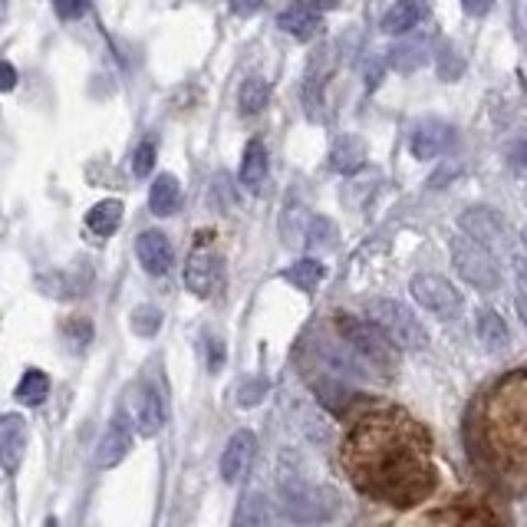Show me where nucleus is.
I'll return each instance as SVG.
<instances>
[{"label":"nucleus","mask_w":527,"mask_h":527,"mask_svg":"<svg viewBox=\"0 0 527 527\" xmlns=\"http://www.w3.org/2000/svg\"><path fill=\"white\" fill-rule=\"evenodd\" d=\"M277 508L284 511L287 521L313 527V524H327L340 514V495L327 485H317V481L284 472L277 478Z\"/></svg>","instance_id":"obj_1"},{"label":"nucleus","mask_w":527,"mask_h":527,"mask_svg":"<svg viewBox=\"0 0 527 527\" xmlns=\"http://www.w3.org/2000/svg\"><path fill=\"white\" fill-rule=\"evenodd\" d=\"M366 317H369V323H376V327L389 336L392 346H402V350H422V346L429 343V333H425L422 320L406 304H399V300H389V297L369 300Z\"/></svg>","instance_id":"obj_2"},{"label":"nucleus","mask_w":527,"mask_h":527,"mask_svg":"<svg viewBox=\"0 0 527 527\" xmlns=\"http://www.w3.org/2000/svg\"><path fill=\"white\" fill-rule=\"evenodd\" d=\"M336 330H340L343 343H350V350L360 356V363L379 373H392L396 366V353H392L389 336L376 327V323L360 317H336Z\"/></svg>","instance_id":"obj_3"},{"label":"nucleus","mask_w":527,"mask_h":527,"mask_svg":"<svg viewBox=\"0 0 527 527\" xmlns=\"http://www.w3.org/2000/svg\"><path fill=\"white\" fill-rule=\"evenodd\" d=\"M448 251H452V264L455 271L462 274V280H468L475 290H495L498 280H501V271L495 264V254L488 248H481L478 241H472L468 234H455L452 241H448Z\"/></svg>","instance_id":"obj_4"},{"label":"nucleus","mask_w":527,"mask_h":527,"mask_svg":"<svg viewBox=\"0 0 527 527\" xmlns=\"http://www.w3.org/2000/svg\"><path fill=\"white\" fill-rule=\"evenodd\" d=\"M409 287H412V297H416V304L422 310L435 313L439 320H455L458 313H462V307H465L462 294H458V290L448 284L445 277H439V274H416Z\"/></svg>","instance_id":"obj_5"},{"label":"nucleus","mask_w":527,"mask_h":527,"mask_svg":"<svg viewBox=\"0 0 527 527\" xmlns=\"http://www.w3.org/2000/svg\"><path fill=\"white\" fill-rule=\"evenodd\" d=\"M458 228L468 234L472 241H478L481 248L488 251H511V238H508V224L491 208H468L462 218H458Z\"/></svg>","instance_id":"obj_6"},{"label":"nucleus","mask_w":527,"mask_h":527,"mask_svg":"<svg viewBox=\"0 0 527 527\" xmlns=\"http://www.w3.org/2000/svg\"><path fill=\"white\" fill-rule=\"evenodd\" d=\"M221 284V257L211 244H195V251L188 254L185 264V287L192 290L195 297H211Z\"/></svg>","instance_id":"obj_7"},{"label":"nucleus","mask_w":527,"mask_h":527,"mask_svg":"<svg viewBox=\"0 0 527 527\" xmlns=\"http://www.w3.org/2000/svg\"><path fill=\"white\" fill-rule=\"evenodd\" d=\"M27 452V419L24 416H0V472L17 475Z\"/></svg>","instance_id":"obj_8"},{"label":"nucleus","mask_w":527,"mask_h":527,"mask_svg":"<svg viewBox=\"0 0 527 527\" xmlns=\"http://www.w3.org/2000/svg\"><path fill=\"white\" fill-rule=\"evenodd\" d=\"M132 422H136L139 435L145 439H155L165 425V402L155 386H139L136 396H132Z\"/></svg>","instance_id":"obj_9"},{"label":"nucleus","mask_w":527,"mask_h":527,"mask_svg":"<svg viewBox=\"0 0 527 527\" xmlns=\"http://www.w3.org/2000/svg\"><path fill=\"white\" fill-rule=\"evenodd\" d=\"M320 20H323L320 0H290V4L280 10L277 24H280V30H287L290 37L310 40L313 33L320 30Z\"/></svg>","instance_id":"obj_10"},{"label":"nucleus","mask_w":527,"mask_h":527,"mask_svg":"<svg viewBox=\"0 0 527 527\" xmlns=\"http://www.w3.org/2000/svg\"><path fill=\"white\" fill-rule=\"evenodd\" d=\"M129 445H132L129 422H126V416H116V419L109 422L106 435L96 445V455H93L96 468H103V472H106V468H116L122 458L129 455Z\"/></svg>","instance_id":"obj_11"},{"label":"nucleus","mask_w":527,"mask_h":527,"mask_svg":"<svg viewBox=\"0 0 527 527\" xmlns=\"http://www.w3.org/2000/svg\"><path fill=\"white\" fill-rule=\"evenodd\" d=\"M254 448H257L254 432H234L231 435V442L224 445L221 465H218V472H221L224 481H228V485L241 481V475L248 472V465H251V458H254Z\"/></svg>","instance_id":"obj_12"},{"label":"nucleus","mask_w":527,"mask_h":527,"mask_svg":"<svg viewBox=\"0 0 527 527\" xmlns=\"http://www.w3.org/2000/svg\"><path fill=\"white\" fill-rule=\"evenodd\" d=\"M452 142H455V129L448 126V122H425V126L412 132L409 149L416 159L429 162V159H439L442 152L452 149Z\"/></svg>","instance_id":"obj_13"},{"label":"nucleus","mask_w":527,"mask_h":527,"mask_svg":"<svg viewBox=\"0 0 527 527\" xmlns=\"http://www.w3.org/2000/svg\"><path fill=\"white\" fill-rule=\"evenodd\" d=\"M136 257L145 274L162 277L172 267V244L162 231H142L136 238Z\"/></svg>","instance_id":"obj_14"},{"label":"nucleus","mask_w":527,"mask_h":527,"mask_svg":"<svg viewBox=\"0 0 527 527\" xmlns=\"http://www.w3.org/2000/svg\"><path fill=\"white\" fill-rule=\"evenodd\" d=\"M122 211H126V205H122L119 198L96 201V205L86 211L89 234H96V238H109V234H116V228L122 224Z\"/></svg>","instance_id":"obj_15"},{"label":"nucleus","mask_w":527,"mask_h":527,"mask_svg":"<svg viewBox=\"0 0 527 527\" xmlns=\"http://www.w3.org/2000/svg\"><path fill=\"white\" fill-rule=\"evenodd\" d=\"M366 162V142L360 136H340L330 149V165L340 175H353L360 172Z\"/></svg>","instance_id":"obj_16"},{"label":"nucleus","mask_w":527,"mask_h":527,"mask_svg":"<svg viewBox=\"0 0 527 527\" xmlns=\"http://www.w3.org/2000/svg\"><path fill=\"white\" fill-rule=\"evenodd\" d=\"M234 527H280V521L264 495H244L234 514Z\"/></svg>","instance_id":"obj_17"},{"label":"nucleus","mask_w":527,"mask_h":527,"mask_svg":"<svg viewBox=\"0 0 527 527\" xmlns=\"http://www.w3.org/2000/svg\"><path fill=\"white\" fill-rule=\"evenodd\" d=\"M149 208L152 215L168 218L182 208V185H178L175 175H159L152 182V192H149Z\"/></svg>","instance_id":"obj_18"},{"label":"nucleus","mask_w":527,"mask_h":527,"mask_svg":"<svg viewBox=\"0 0 527 527\" xmlns=\"http://www.w3.org/2000/svg\"><path fill=\"white\" fill-rule=\"evenodd\" d=\"M422 20V0H396L386 17H383V30L399 37V33H409Z\"/></svg>","instance_id":"obj_19"},{"label":"nucleus","mask_w":527,"mask_h":527,"mask_svg":"<svg viewBox=\"0 0 527 527\" xmlns=\"http://www.w3.org/2000/svg\"><path fill=\"white\" fill-rule=\"evenodd\" d=\"M267 178V149L264 142H248L244 149V159H241V182L248 188H261Z\"/></svg>","instance_id":"obj_20"},{"label":"nucleus","mask_w":527,"mask_h":527,"mask_svg":"<svg viewBox=\"0 0 527 527\" xmlns=\"http://www.w3.org/2000/svg\"><path fill=\"white\" fill-rule=\"evenodd\" d=\"M478 340L485 343L491 353H498V350L508 346V327H504V320L498 317L495 310L478 313Z\"/></svg>","instance_id":"obj_21"},{"label":"nucleus","mask_w":527,"mask_h":527,"mask_svg":"<svg viewBox=\"0 0 527 527\" xmlns=\"http://www.w3.org/2000/svg\"><path fill=\"white\" fill-rule=\"evenodd\" d=\"M47 392H50V376L40 373V369H27L24 379L17 383L14 396L20 406H40V402L47 399Z\"/></svg>","instance_id":"obj_22"},{"label":"nucleus","mask_w":527,"mask_h":527,"mask_svg":"<svg viewBox=\"0 0 527 527\" xmlns=\"http://www.w3.org/2000/svg\"><path fill=\"white\" fill-rule=\"evenodd\" d=\"M323 264L320 261H313V257H304V261H297V264H290L287 271H284V280H290L297 290H317L320 287V280H323Z\"/></svg>","instance_id":"obj_23"},{"label":"nucleus","mask_w":527,"mask_h":527,"mask_svg":"<svg viewBox=\"0 0 527 527\" xmlns=\"http://www.w3.org/2000/svg\"><path fill=\"white\" fill-rule=\"evenodd\" d=\"M267 96H271V86H267L261 76H254V80H248L241 86L238 93V106L244 116H254V112H261L267 106Z\"/></svg>","instance_id":"obj_24"},{"label":"nucleus","mask_w":527,"mask_h":527,"mask_svg":"<svg viewBox=\"0 0 527 527\" xmlns=\"http://www.w3.org/2000/svg\"><path fill=\"white\" fill-rule=\"evenodd\" d=\"M129 327L136 336H155L162 327V310L159 307H149V304H142L132 310V317H129Z\"/></svg>","instance_id":"obj_25"},{"label":"nucleus","mask_w":527,"mask_h":527,"mask_svg":"<svg viewBox=\"0 0 527 527\" xmlns=\"http://www.w3.org/2000/svg\"><path fill=\"white\" fill-rule=\"evenodd\" d=\"M267 379L264 376H254V379H244L241 383V389H238V402L244 409H251V406H257V402H264V396H267Z\"/></svg>","instance_id":"obj_26"},{"label":"nucleus","mask_w":527,"mask_h":527,"mask_svg":"<svg viewBox=\"0 0 527 527\" xmlns=\"http://www.w3.org/2000/svg\"><path fill=\"white\" fill-rule=\"evenodd\" d=\"M336 238V224L327 218H313L307 228V244L310 248H320V244H330Z\"/></svg>","instance_id":"obj_27"},{"label":"nucleus","mask_w":527,"mask_h":527,"mask_svg":"<svg viewBox=\"0 0 527 527\" xmlns=\"http://www.w3.org/2000/svg\"><path fill=\"white\" fill-rule=\"evenodd\" d=\"M89 7H93V0H53L56 17L63 20H80L83 14H89Z\"/></svg>","instance_id":"obj_28"},{"label":"nucleus","mask_w":527,"mask_h":527,"mask_svg":"<svg viewBox=\"0 0 527 527\" xmlns=\"http://www.w3.org/2000/svg\"><path fill=\"white\" fill-rule=\"evenodd\" d=\"M514 280H518V313H521V323L527 327V257L514 261Z\"/></svg>","instance_id":"obj_29"},{"label":"nucleus","mask_w":527,"mask_h":527,"mask_svg":"<svg viewBox=\"0 0 527 527\" xmlns=\"http://www.w3.org/2000/svg\"><path fill=\"white\" fill-rule=\"evenodd\" d=\"M317 396L327 402L330 409H343L346 399H350V392H346L343 386H336V383H317Z\"/></svg>","instance_id":"obj_30"},{"label":"nucleus","mask_w":527,"mask_h":527,"mask_svg":"<svg viewBox=\"0 0 527 527\" xmlns=\"http://www.w3.org/2000/svg\"><path fill=\"white\" fill-rule=\"evenodd\" d=\"M462 66H465V63L458 60L452 47H445V50L439 53V76H442V80H458V76H462Z\"/></svg>","instance_id":"obj_31"},{"label":"nucleus","mask_w":527,"mask_h":527,"mask_svg":"<svg viewBox=\"0 0 527 527\" xmlns=\"http://www.w3.org/2000/svg\"><path fill=\"white\" fill-rule=\"evenodd\" d=\"M155 155H159V152H155V142H142V145H139L136 165H132V168H136L139 178H149V172L155 168Z\"/></svg>","instance_id":"obj_32"},{"label":"nucleus","mask_w":527,"mask_h":527,"mask_svg":"<svg viewBox=\"0 0 527 527\" xmlns=\"http://www.w3.org/2000/svg\"><path fill=\"white\" fill-rule=\"evenodd\" d=\"M228 7L234 17H254L264 7V0H228Z\"/></svg>","instance_id":"obj_33"},{"label":"nucleus","mask_w":527,"mask_h":527,"mask_svg":"<svg viewBox=\"0 0 527 527\" xmlns=\"http://www.w3.org/2000/svg\"><path fill=\"white\" fill-rule=\"evenodd\" d=\"M17 86V70L7 60H0V93H10Z\"/></svg>","instance_id":"obj_34"},{"label":"nucleus","mask_w":527,"mask_h":527,"mask_svg":"<svg viewBox=\"0 0 527 527\" xmlns=\"http://www.w3.org/2000/svg\"><path fill=\"white\" fill-rule=\"evenodd\" d=\"M462 7L468 17H485L491 10V0H462Z\"/></svg>","instance_id":"obj_35"},{"label":"nucleus","mask_w":527,"mask_h":527,"mask_svg":"<svg viewBox=\"0 0 527 527\" xmlns=\"http://www.w3.org/2000/svg\"><path fill=\"white\" fill-rule=\"evenodd\" d=\"M336 4H343V0H320L323 10H330V7H336Z\"/></svg>","instance_id":"obj_36"},{"label":"nucleus","mask_w":527,"mask_h":527,"mask_svg":"<svg viewBox=\"0 0 527 527\" xmlns=\"http://www.w3.org/2000/svg\"><path fill=\"white\" fill-rule=\"evenodd\" d=\"M4 17H7V0H0V24H4Z\"/></svg>","instance_id":"obj_37"},{"label":"nucleus","mask_w":527,"mask_h":527,"mask_svg":"<svg viewBox=\"0 0 527 527\" xmlns=\"http://www.w3.org/2000/svg\"><path fill=\"white\" fill-rule=\"evenodd\" d=\"M521 238H524V244H527V231H524V234H521Z\"/></svg>","instance_id":"obj_38"}]
</instances>
